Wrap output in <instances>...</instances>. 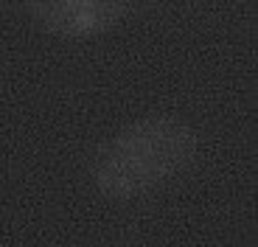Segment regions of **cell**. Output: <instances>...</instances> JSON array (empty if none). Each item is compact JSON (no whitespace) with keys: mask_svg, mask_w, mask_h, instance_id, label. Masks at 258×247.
I'll list each match as a JSON object with an SVG mask.
<instances>
[{"mask_svg":"<svg viewBox=\"0 0 258 247\" xmlns=\"http://www.w3.org/2000/svg\"><path fill=\"white\" fill-rule=\"evenodd\" d=\"M200 138L174 115H149L129 124L101 146L93 182L110 200H135L177 177L197 157Z\"/></svg>","mask_w":258,"mask_h":247,"instance_id":"obj_1","label":"cell"},{"mask_svg":"<svg viewBox=\"0 0 258 247\" xmlns=\"http://www.w3.org/2000/svg\"><path fill=\"white\" fill-rule=\"evenodd\" d=\"M132 9V0H28V12L53 37L87 39L110 31Z\"/></svg>","mask_w":258,"mask_h":247,"instance_id":"obj_2","label":"cell"}]
</instances>
